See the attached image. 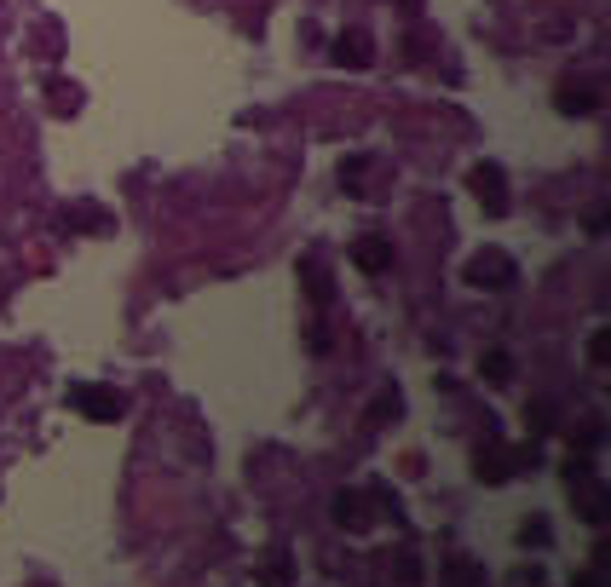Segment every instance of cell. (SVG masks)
<instances>
[{"label": "cell", "mask_w": 611, "mask_h": 587, "mask_svg": "<svg viewBox=\"0 0 611 587\" xmlns=\"http://www.w3.org/2000/svg\"><path fill=\"white\" fill-rule=\"evenodd\" d=\"M69 403H76L87 421H121V391L116 386H76Z\"/></svg>", "instance_id": "1"}, {"label": "cell", "mask_w": 611, "mask_h": 587, "mask_svg": "<svg viewBox=\"0 0 611 587\" xmlns=\"http://www.w3.org/2000/svg\"><path fill=\"white\" fill-rule=\"evenodd\" d=\"M468 283L473 288H508L513 283V260H508V253H496V248L473 253V260H468Z\"/></svg>", "instance_id": "2"}, {"label": "cell", "mask_w": 611, "mask_h": 587, "mask_svg": "<svg viewBox=\"0 0 611 587\" xmlns=\"http://www.w3.org/2000/svg\"><path fill=\"white\" fill-rule=\"evenodd\" d=\"M473 196L485 202V213H508V179L496 162H479L473 167Z\"/></svg>", "instance_id": "3"}, {"label": "cell", "mask_w": 611, "mask_h": 587, "mask_svg": "<svg viewBox=\"0 0 611 587\" xmlns=\"http://www.w3.org/2000/svg\"><path fill=\"white\" fill-rule=\"evenodd\" d=\"M352 260H358L363 271H387V265H393V248H387L381 237H363L358 248H352Z\"/></svg>", "instance_id": "4"}, {"label": "cell", "mask_w": 611, "mask_h": 587, "mask_svg": "<svg viewBox=\"0 0 611 587\" xmlns=\"http://www.w3.org/2000/svg\"><path fill=\"white\" fill-rule=\"evenodd\" d=\"M559 109H571V116H582V109H600V92H589V81L571 76L566 92H559Z\"/></svg>", "instance_id": "5"}, {"label": "cell", "mask_w": 611, "mask_h": 587, "mask_svg": "<svg viewBox=\"0 0 611 587\" xmlns=\"http://www.w3.org/2000/svg\"><path fill=\"white\" fill-rule=\"evenodd\" d=\"M340 524H346V530H363V524H370V501L358 495V489H346V495H340V512H335Z\"/></svg>", "instance_id": "6"}, {"label": "cell", "mask_w": 611, "mask_h": 587, "mask_svg": "<svg viewBox=\"0 0 611 587\" xmlns=\"http://www.w3.org/2000/svg\"><path fill=\"white\" fill-rule=\"evenodd\" d=\"M340 64L346 69H358V64H370V35H340Z\"/></svg>", "instance_id": "7"}, {"label": "cell", "mask_w": 611, "mask_h": 587, "mask_svg": "<svg viewBox=\"0 0 611 587\" xmlns=\"http://www.w3.org/2000/svg\"><path fill=\"white\" fill-rule=\"evenodd\" d=\"M295 582V565H289V559H265L260 565V587H289Z\"/></svg>", "instance_id": "8"}, {"label": "cell", "mask_w": 611, "mask_h": 587, "mask_svg": "<svg viewBox=\"0 0 611 587\" xmlns=\"http://www.w3.org/2000/svg\"><path fill=\"white\" fill-rule=\"evenodd\" d=\"M485 381H496V386H508V381H513V363L502 358V351H491V358H485Z\"/></svg>", "instance_id": "9"}, {"label": "cell", "mask_w": 611, "mask_h": 587, "mask_svg": "<svg viewBox=\"0 0 611 587\" xmlns=\"http://www.w3.org/2000/svg\"><path fill=\"white\" fill-rule=\"evenodd\" d=\"M393 409H398V391H381V403H375V421H393Z\"/></svg>", "instance_id": "10"}, {"label": "cell", "mask_w": 611, "mask_h": 587, "mask_svg": "<svg viewBox=\"0 0 611 587\" xmlns=\"http://www.w3.org/2000/svg\"><path fill=\"white\" fill-rule=\"evenodd\" d=\"M606 351H611V334L600 328V334H594V346H589V358H594V363H606Z\"/></svg>", "instance_id": "11"}]
</instances>
